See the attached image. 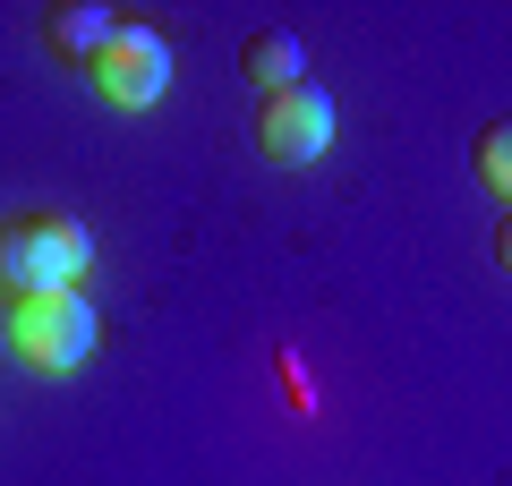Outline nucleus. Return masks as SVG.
I'll use <instances>...</instances> for the list:
<instances>
[{
    "mask_svg": "<svg viewBox=\"0 0 512 486\" xmlns=\"http://www.w3.org/2000/svg\"><path fill=\"white\" fill-rule=\"evenodd\" d=\"M495 265H504V273H512V214H504V222H495Z\"/></svg>",
    "mask_w": 512,
    "mask_h": 486,
    "instance_id": "obj_8",
    "label": "nucleus"
},
{
    "mask_svg": "<svg viewBox=\"0 0 512 486\" xmlns=\"http://www.w3.org/2000/svg\"><path fill=\"white\" fill-rule=\"evenodd\" d=\"M0 342L18 350V367H35V376H69V367H86V350H94L86 290H35V299H9V307H0Z\"/></svg>",
    "mask_w": 512,
    "mask_h": 486,
    "instance_id": "obj_2",
    "label": "nucleus"
},
{
    "mask_svg": "<svg viewBox=\"0 0 512 486\" xmlns=\"http://www.w3.org/2000/svg\"><path fill=\"white\" fill-rule=\"evenodd\" d=\"M86 77H94V94H103L111 111H154V103H163V86H171V43L154 35L146 18H120Z\"/></svg>",
    "mask_w": 512,
    "mask_h": 486,
    "instance_id": "obj_3",
    "label": "nucleus"
},
{
    "mask_svg": "<svg viewBox=\"0 0 512 486\" xmlns=\"http://www.w3.org/2000/svg\"><path fill=\"white\" fill-rule=\"evenodd\" d=\"M239 77H248L256 94L308 86V43H299L291 26H265V35H248V43H239Z\"/></svg>",
    "mask_w": 512,
    "mask_h": 486,
    "instance_id": "obj_6",
    "label": "nucleus"
},
{
    "mask_svg": "<svg viewBox=\"0 0 512 486\" xmlns=\"http://www.w3.org/2000/svg\"><path fill=\"white\" fill-rule=\"evenodd\" d=\"M470 171H478V188H495V197H504V214H512V120H487V128H478Z\"/></svg>",
    "mask_w": 512,
    "mask_h": 486,
    "instance_id": "obj_7",
    "label": "nucleus"
},
{
    "mask_svg": "<svg viewBox=\"0 0 512 486\" xmlns=\"http://www.w3.org/2000/svg\"><path fill=\"white\" fill-rule=\"evenodd\" d=\"M111 9H94V0H60V9H43V52L60 60V69H94V52L111 43Z\"/></svg>",
    "mask_w": 512,
    "mask_h": 486,
    "instance_id": "obj_5",
    "label": "nucleus"
},
{
    "mask_svg": "<svg viewBox=\"0 0 512 486\" xmlns=\"http://www.w3.org/2000/svg\"><path fill=\"white\" fill-rule=\"evenodd\" d=\"M94 265V239L77 214H52V205H35V214H9L0 222V290L9 299H35V290H77Z\"/></svg>",
    "mask_w": 512,
    "mask_h": 486,
    "instance_id": "obj_1",
    "label": "nucleus"
},
{
    "mask_svg": "<svg viewBox=\"0 0 512 486\" xmlns=\"http://www.w3.org/2000/svg\"><path fill=\"white\" fill-rule=\"evenodd\" d=\"M333 145V94L325 86H282L256 103V154L282 162V171H299V162H316Z\"/></svg>",
    "mask_w": 512,
    "mask_h": 486,
    "instance_id": "obj_4",
    "label": "nucleus"
}]
</instances>
